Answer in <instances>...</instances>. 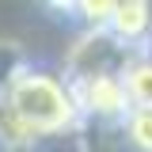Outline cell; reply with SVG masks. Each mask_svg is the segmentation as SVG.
<instances>
[{
  "mask_svg": "<svg viewBox=\"0 0 152 152\" xmlns=\"http://www.w3.org/2000/svg\"><path fill=\"white\" fill-rule=\"evenodd\" d=\"M31 61L34 57L19 38H0V148L4 152H31L27 137L19 133L15 118H12V88Z\"/></svg>",
  "mask_w": 152,
  "mask_h": 152,
  "instance_id": "2",
  "label": "cell"
},
{
  "mask_svg": "<svg viewBox=\"0 0 152 152\" xmlns=\"http://www.w3.org/2000/svg\"><path fill=\"white\" fill-rule=\"evenodd\" d=\"M107 31L129 50H152V4L148 0H114V15Z\"/></svg>",
  "mask_w": 152,
  "mask_h": 152,
  "instance_id": "3",
  "label": "cell"
},
{
  "mask_svg": "<svg viewBox=\"0 0 152 152\" xmlns=\"http://www.w3.org/2000/svg\"><path fill=\"white\" fill-rule=\"evenodd\" d=\"M118 141L129 152H152V110H129V118L118 126Z\"/></svg>",
  "mask_w": 152,
  "mask_h": 152,
  "instance_id": "5",
  "label": "cell"
},
{
  "mask_svg": "<svg viewBox=\"0 0 152 152\" xmlns=\"http://www.w3.org/2000/svg\"><path fill=\"white\" fill-rule=\"evenodd\" d=\"M122 80H126V95L133 110H152V50H137Z\"/></svg>",
  "mask_w": 152,
  "mask_h": 152,
  "instance_id": "4",
  "label": "cell"
},
{
  "mask_svg": "<svg viewBox=\"0 0 152 152\" xmlns=\"http://www.w3.org/2000/svg\"><path fill=\"white\" fill-rule=\"evenodd\" d=\"M12 118L31 148L42 141L76 137L84 129V118H80L69 80L61 76V69L42 65V61H31L19 72L15 88H12Z\"/></svg>",
  "mask_w": 152,
  "mask_h": 152,
  "instance_id": "1",
  "label": "cell"
}]
</instances>
